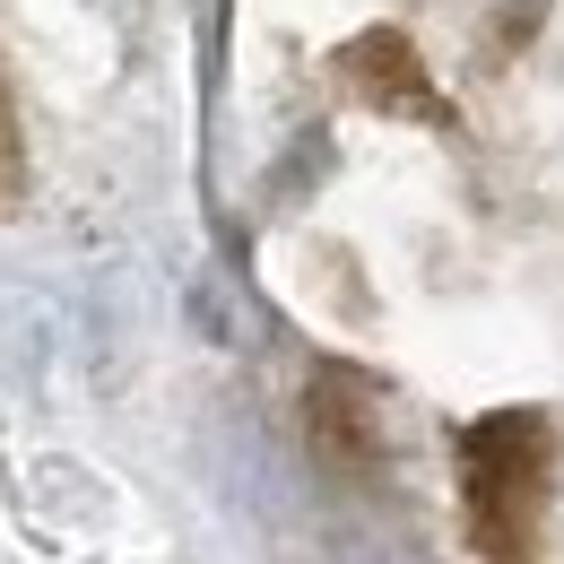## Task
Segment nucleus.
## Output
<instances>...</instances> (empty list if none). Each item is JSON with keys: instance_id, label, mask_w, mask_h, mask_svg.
Returning <instances> with one entry per match:
<instances>
[{"instance_id": "nucleus-1", "label": "nucleus", "mask_w": 564, "mask_h": 564, "mask_svg": "<svg viewBox=\"0 0 564 564\" xmlns=\"http://www.w3.org/2000/svg\"><path fill=\"white\" fill-rule=\"evenodd\" d=\"M0 165H9V122H0Z\"/></svg>"}]
</instances>
